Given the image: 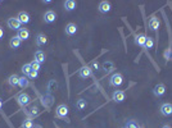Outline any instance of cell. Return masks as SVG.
<instances>
[{
	"instance_id": "obj_1",
	"label": "cell",
	"mask_w": 172,
	"mask_h": 128,
	"mask_svg": "<svg viewBox=\"0 0 172 128\" xmlns=\"http://www.w3.org/2000/svg\"><path fill=\"white\" fill-rule=\"evenodd\" d=\"M68 106H67L66 104H60L58 108H57V110H55V115H57V118H63L66 119L67 122H70L68 118H67V115H68Z\"/></svg>"
},
{
	"instance_id": "obj_2",
	"label": "cell",
	"mask_w": 172,
	"mask_h": 128,
	"mask_svg": "<svg viewBox=\"0 0 172 128\" xmlns=\"http://www.w3.org/2000/svg\"><path fill=\"white\" fill-rule=\"evenodd\" d=\"M122 83H124V77H122L121 73H114V74L110 76V78H109V85L110 86L120 87Z\"/></svg>"
},
{
	"instance_id": "obj_3",
	"label": "cell",
	"mask_w": 172,
	"mask_h": 128,
	"mask_svg": "<svg viewBox=\"0 0 172 128\" xmlns=\"http://www.w3.org/2000/svg\"><path fill=\"white\" fill-rule=\"evenodd\" d=\"M17 102H18V104H20L21 106H27L28 104H30V102H31V97H30L27 94H20V95H18L17 96Z\"/></svg>"
},
{
	"instance_id": "obj_4",
	"label": "cell",
	"mask_w": 172,
	"mask_h": 128,
	"mask_svg": "<svg viewBox=\"0 0 172 128\" xmlns=\"http://www.w3.org/2000/svg\"><path fill=\"white\" fill-rule=\"evenodd\" d=\"M7 24H8V27L12 28V29H17V31H20V29H21V22L18 21L17 17L9 18V19L7 21Z\"/></svg>"
},
{
	"instance_id": "obj_5",
	"label": "cell",
	"mask_w": 172,
	"mask_h": 128,
	"mask_svg": "<svg viewBox=\"0 0 172 128\" xmlns=\"http://www.w3.org/2000/svg\"><path fill=\"white\" fill-rule=\"evenodd\" d=\"M159 26H161V21H159L157 17H152L149 19V28L152 29V31H154V32L158 33Z\"/></svg>"
},
{
	"instance_id": "obj_6",
	"label": "cell",
	"mask_w": 172,
	"mask_h": 128,
	"mask_svg": "<svg viewBox=\"0 0 172 128\" xmlns=\"http://www.w3.org/2000/svg\"><path fill=\"white\" fill-rule=\"evenodd\" d=\"M166 94V86L163 83H158L157 86L153 88V95L157 96V97H161Z\"/></svg>"
},
{
	"instance_id": "obj_7",
	"label": "cell",
	"mask_w": 172,
	"mask_h": 128,
	"mask_svg": "<svg viewBox=\"0 0 172 128\" xmlns=\"http://www.w3.org/2000/svg\"><path fill=\"white\" fill-rule=\"evenodd\" d=\"M77 74L81 77V78H89V77L93 76V71H91L89 67H82V68L78 69Z\"/></svg>"
},
{
	"instance_id": "obj_8",
	"label": "cell",
	"mask_w": 172,
	"mask_h": 128,
	"mask_svg": "<svg viewBox=\"0 0 172 128\" xmlns=\"http://www.w3.org/2000/svg\"><path fill=\"white\" fill-rule=\"evenodd\" d=\"M98 9H99L100 13H104V14H107L110 12V9H112V5H110L109 2H107V0H104V2H102L99 4V7H98Z\"/></svg>"
},
{
	"instance_id": "obj_9",
	"label": "cell",
	"mask_w": 172,
	"mask_h": 128,
	"mask_svg": "<svg viewBox=\"0 0 172 128\" xmlns=\"http://www.w3.org/2000/svg\"><path fill=\"white\" fill-rule=\"evenodd\" d=\"M55 19H57V14H55V12H53V10L45 12V14H44L45 23H53V22H55Z\"/></svg>"
},
{
	"instance_id": "obj_10",
	"label": "cell",
	"mask_w": 172,
	"mask_h": 128,
	"mask_svg": "<svg viewBox=\"0 0 172 128\" xmlns=\"http://www.w3.org/2000/svg\"><path fill=\"white\" fill-rule=\"evenodd\" d=\"M112 99L116 102H122L125 100V92L124 91H121V90H116L113 92V95H112Z\"/></svg>"
},
{
	"instance_id": "obj_11",
	"label": "cell",
	"mask_w": 172,
	"mask_h": 128,
	"mask_svg": "<svg viewBox=\"0 0 172 128\" xmlns=\"http://www.w3.org/2000/svg\"><path fill=\"white\" fill-rule=\"evenodd\" d=\"M161 113H162V115H164V117H170V115H172V104H170V102L163 104L161 106Z\"/></svg>"
},
{
	"instance_id": "obj_12",
	"label": "cell",
	"mask_w": 172,
	"mask_h": 128,
	"mask_svg": "<svg viewBox=\"0 0 172 128\" xmlns=\"http://www.w3.org/2000/svg\"><path fill=\"white\" fill-rule=\"evenodd\" d=\"M146 36L144 33H139L135 36V45H138V46H141V47H144L145 45V42H146Z\"/></svg>"
},
{
	"instance_id": "obj_13",
	"label": "cell",
	"mask_w": 172,
	"mask_h": 128,
	"mask_svg": "<svg viewBox=\"0 0 172 128\" xmlns=\"http://www.w3.org/2000/svg\"><path fill=\"white\" fill-rule=\"evenodd\" d=\"M64 32H66V35H68V36H73L77 32V26L75 23H68L66 26V28H64Z\"/></svg>"
},
{
	"instance_id": "obj_14",
	"label": "cell",
	"mask_w": 172,
	"mask_h": 128,
	"mask_svg": "<svg viewBox=\"0 0 172 128\" xmlns=\"http://www.w3.org/2000/svg\"><path fill=\"white\" fill-rule=\"evenodd\" d=\"M35 41H36V45H38V46H44L48 42V37H46L45 33H39L38 36H36Z\"/></svg>"
},
{
	"instance_id": "obj_15",
	"label": "cell",
	"mask_w": 172,
	"mask_h": 128,
	"mask_svg": "<svg viewBox=\"0 0 172 128\" xmlns=\"http://www.w3.org/2000/svg\"><path fill=\"white\" fill-rule=\"evenodd\" d=\"M17 18H18V21L21 22V24H27L30 22V14L26 13V12H21V13L17 16Z\"/></svg>"
},
{
	"instance_id": "obj_16",
	"label": "cell",
	"mask_w": 172,
	"mask_h": 128,
	"mask_svg": "<svg viewBox=\"0 0 172 128\" xmlns=\"http://www.w3.org/2000/svg\"><path fill=\"white\" fill-rule=\"evenodd\" d=\"M18 37H20V40L21 41H26V40H28V37H30V31L27 28H21L20 31H18Z\"/></svg>"
},
{
	"instance_id": "obj_17",
	"label": "cell",
	"mask_w": 172,
	"mask_h": 128,
	"mask_svg": "<svg viewBox=\"0 0 172 128\" xmlns=\"http://www.w3.org/2000/svg\"><path fill=\"white\" fill-rule=\"evenodd\" d=\"M45 59H46V57H45V53L44 51H41V50H38L35 53V59L34 60H36L38 63H44L45 62Z\"/></svg>"
},
{
	"instance_id": "obj_18",
	"label": "cell",
	"mask_w": 172,
	"mask_h": 128,
	"mask_svg": "<svg viewBox=\"0 0 172 128\" xmlns=\"http://www.w3.org/2000/svg\"><path fill=\"white\" fill-rule=\"evenodd\" d=\"M18 83H20V77H18L16 73H14V74H12L8 78V85H9V86L16 87V86H18Z\"/></svg>"
},
{
	"instance_id": "obj_19",
	"label": "cell",
	"mask_w": 172,
	"mask_h": 128,
	"mask_svg": "<svg viewBox=\"0 0 172 128\" xmlns=\"http://www.w3.org/2000/svg\"><path fill=\"white\" fill-rule=\"evenodd\" d=\"M21 40H20V37L18 36H14V37H12L10 39V41H9V46L12 47V49H18L21 46Z\"/></svg>"
},
{
	"instance_id": "obj_20",
	"label": "cell",
	"mask_w": 172,
	"mask_h": 128,
	"mask_svg": "<svg viewBox=\"0 0 172 128\" xmlns=\"http://www.w3.org/2000/svg\"><path fill=\"white\" fill-rule=\"evenodd\" d=\"M76 5H77L76 2H73V0H67V2H64V9L67 12H72L76 8Z\"/></svg>"
},
{
	"instance_id": "obj_21",
	"label": "cell",
	"mask_w": 172,
	"mask_h": 128,
	"mask_svg": "<svg viewBox=\"0 0 172 128\" xmlns=\"http://www.w3.org/2000/svg\"><path fill=\"white\" fill-rule=\"evenodd\" d=\"M88 106V102H86V100L85 99H80V100H77V102H76V108L78 109V110H84V109Z\"/></svg>"
},
{
	"instance_id": "obj_22",
	"label": "cell",
	"mask_w": 172,
	"mask_h": 128,
	"mask_svg": "<svg viewBox=\"0 0 172 128\" xmlns=\"http://www.w3.org/2000/svg\"><path fill=\"white\" fill-rule=\"evenodd\" d=\"M18 86H20L21 88H26L27 86H30V82L26 77H20V83H18Z\"/></svg>"
},
{
	"instance_id": "obj_23",
	"label": "cell",
	"mask_w": 172,
	"mask_h": 128,
	"mask_svg": "<svg viewBox=\"0 0 172 128\" xmlns=\"http://www.w3.org/2000/svg\"><path fill=\"white\" fill-rule=\"evenodd\" d=\"M22 128H34V122H32V119H31V118L24 119L23 123H22Z\"/></svg>"
},
{
	"instance_id": "obj_24",
	"label": "cell",
	"mask_w": 172,
	"mask_h": 128,
	"mask_svg": "<svg viewBox=\"0 0 172 128\" xmlns=\"http://www.w3.org/2000/svg\"><path fill=\"white\" fill-rule=\"evenodd\" d=\"M53 104V97L52 96H46L44 97V100H42V105H44L45 108H49Z\"/></svg>"
},
{
	"instance_id": "obj_25",
	"label": "cell",
	"mask_w": 172,
	"mask_h": 128,
	"mask_svg": "<svg viewBox=\"0 0 172 128\" xmlns=\"http://www.w3.org/2000/svg\"><path fill=\"white\" fill-rule=\"evenodd\" d=\"M21 71H22V73H23L24 76H28V74H30V72L32 71V69H31V65H30V63L22 65V69H21Z\"/></svg>"
},
{
	"instance_id": "obj_26",
	"label": "cell",
	"mask_w": 172,
	"mask_h": 128,
	"mask_svg": "<svg viewBox=\"0 0 172 128\" xmlns=\"http://www.w3.org/2000/svg\"><path fill=\"white\" fill-rule=\"evenodd\" d=\"M30 65H31V69H32V71H36V72H39L40 68H41V64L38 63L36 60H32V62L30 63Z\"/></svg>"
},
{
	"instance_id": "obj_27",
	"label": "cell",
	"mask_w": 172,
	"mask_h": 128,
	"mask_svg": "<svg viewBox=\"0 0 172 128\" xmlns=\"http://www.w3.org/2000/svg\"><path fill=\"white\" fill-rule=\"evenodd\" d=\"M89 68L91 71H99V63H98V60H93V62H90Z\"/></svg>"
},
{
	"instance_id": "obj_28",
	"label": "cell",
	"mask_w": 172,
	"mask_h": 128,
	"mask_svg": "<svg viewBox=\"0 0 172 128\" xmlns=\"http://www.w3.org/2000/svg\"><path fill=\"white\" fill-rule=\"evenodd\" d=\"M153 46H154V41H153V39L152 37H148L146 39V42H145V45H144V49H152Z\"/></svg>"
},
{
	"instance_id": "obj_29",
	"label": "cell",
	"mask_w": 172,
	"mask_h": 128,
	"mask_svg": "<svg viewBox=\"0 0 172 128\" xmlns=\"http://www.w3.org/2000/svg\"><path fill=\"white\" fill-rule=\"evenodd\" d=\"M30 117H35V115H38L39 114V109L36 108V106H32L31 109H30V112H26Z\"/></svg>"
},
{
	"instance_id": "obj_30",
	"label": "cell",
	"mask_w": 172,
	"mask_h": 128,
	"mask_svg": "<svg viewBox=\"0 0 172 128\" xmlns=\"http://www.w3.org/2000/svg\"><path fill=\"white\" fill-rule=\"evenodd\" d=\"M57 87H58V83L55 82L54 80L49 82V86H48V90H49V92H52V91H54V90L57 88Z\"/></svg>"
},
{
	"instance_id": "obj_31",
	"label": "cell",
	"mask_w": 172,
	"mask_h": 128,
	"mask_svg": "<svg viewBox=\"0 0 172 128\" xmlns=\"http://www.w3.org/2000/svg\"><path fill=\"white\" fill-rule=\"evenodd\" d=\"M103 68L106 69V72H109V71H112L113 69V64L110 63V62H106L103 64Z\"/></svg>"
},
{
	"instance_id": "obj_32",
	"label": "cell",
	"mask_w": 172,
	"mask_h": 128,
	"mask_svg": "<svg viewBox=\"0 0 172 128\" xmlns=\"http://www.w3.org/2000/svg\"><path fill=\"white\" fill-rule=\"evenodd\" d=\"M126 128H139V127H138V124H136V122L128 120V122H127V124H126Z\"/></svg>"
},
{
	"instance_id": "obj_33",
	"label": "cell",
	"mask_w": 172,
	"mask_h": 128,
	"mask_svg": "<svg viewBox=\"0 0 172 128\" xmlns=\"http://www.w3.org/2000/svg\"><path fill=\"white\" fill-rule=\"evenodd\" d=\"M38 74H39V72H36V71H31V72H30V74H28V78H32V80H34V78L38 77Z\"/></svg>"
},
{
	"instance_id": "obj_34",
	"label": "cell",
	"mask_w": 172,
	"mask_h": 128,
	"mask_svg": "<svg viewBox=\"0 0 172 128\" xmlns=\"http://www.w3.org/2000/svg\"><path fill=\"white\" fill-rule=\"evenodd\" d=\"M3 36H4V29H3L2 27H0V40L3 39Z\"/></svg>"
},
{
	"instance_id": "obj_35",
	"label": "cell",
	"mask_w": 172,
	"mask_h": 128,
	"mask_svg": "<svg viewBox=\"0 0 172 128\" xmlns=\"http://www.w3.org/2000/svg\"><path fill=\"white\" fill-rule=\"evenodd\" d=\"M162 128H171V126H168V124H164Z\"/></svg>"
},
{
	"instance_id": "obj_36",
	"label": "cell",
	"mask_w": 172,
	"mask_h": 128,
	"mask_svg": "<svg viewBox=\"0 0 172 128\" xmlns=\"http://www.w3.org/2000/svg\"><path fill=\"white\" fill-rule=\"evenodd\" d=\"M2 106H3V101H2V99H0V109H2Z\"/></svg>"
},
{
	"instance_id": "obj_37",
	"label": "cell",
	"mask_w": 172,
	"mask_h": 128,
	"mask_svg": "<svg viewBox=\"0 0 172 128\" xmlns=\"http://www.w3.org/2000/svg\"><path fill=\"white\" fill-rule=\"evenodd\" d=\"M35 128H42L41 126H35Z\"/></svg>"
},
{
	"instance_id": "obj_38",
	"label": "cell",
	"mask_w": 172,
	"mask_h": 128,
	"mask_svg": "<svg viewBox=\"0 0 172 128\" xmlns=\"http://www.w3.org/2000/svg\"><path fill=\"white\" fill-rule=\"evenodd\" d=\"M0 3H2V2H0Z\"/></svg>"
},
{
	"instance_id": "obj_39",
	"label": "cell",
	"mask_w": 172,
	"mask_h": 128,
	"mask_svg": "<svg viewBox=\"0 0 172 128\" xmlns=\"http://www.w3.org/2000/svg\"><path fill=\"white\" fill-rule=\"evenodd\" d=\"M139 128H140V127H139Z\"/></svg>"
}]
</instances>
